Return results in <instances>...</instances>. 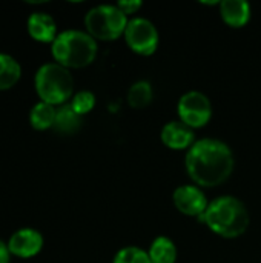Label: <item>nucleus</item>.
<instances>
[{"instance_id": "f8f14e48", "label": "nucleus", "mask_w": 261, "mask_h": 263, "mask_svg": "<svg viewBox=\"0 0 261 263\" xmlns=\"http://www.w3.org/2000/svg\"><path fill=\"white\" fill-rule=\"evenodd\" d=\"M28 32L38 42H54L57 37V25L49 14L34 12L28 18Z\"/></svg>"}, {"instance_id": "f257e3e1", "label": "nucleus", "mask_w": 261, "mask_h": 263, "mask_svg": "<svg viewBox=\"0 0 261 263\" xmlns=\"http://www.w3.org/2000/svg\"><path fill=\"white\" fill-rule=\"evenodd\" d=\"M185 165L195 185L215 188L231 177L235 157L225 142L218 139H200L188 149Z\"/></svg>"}, {"instance_id": "39448f33", "label": "nucleus", "mask_w": 261, "mask_h": 263, "mask_svg": "<svg viewBox=\"0 0 261 263\" xmlns=\"http://www.w3.org/2000/svg\"><path fill=\"white\" fill-rule=\"evenodd\" d=\"M128 15L118 9L117 5H98L88 11L85 26L88 34L97 40H115L125 34L128 26Z\"/></svg>"}, {"instance_id": "6e6552de", "label": "nucleus", "mask_w": 261, "mask_h": 263, "mask_svg": "<svg viewBox=\"0 0 261 263\" xmlns=\"http://www.w3.org/2000/svg\"><path fill=\"white\" fill-rule=\"evenodd\" d=\"M172 202L175 208L189 217H203L209 206V200L206 199L205 193L200 186L195 185H182L172 194Z\"/></svg>"}, {"instance_id": "412c9836", "label": "nucleus", "mask_w": 261, "mask_h": 263, "mask_svg": "<svg viewBox=\"0 0 261 263\" xmlns=\"http://www.w3.org/2000/svg\"><path fill=\"white\" fill-rule=\"evenodd\" d=\"M0 263H9V250L2 240H0Z\"/></svg>"}, {"instance_id": "dca6fc26", "label": "nucleus", "mask_w": 261, "mask_h": 263, "mask_svg": "<svg viewBox=\"0 0 261 263\" xmlns=\"http://www.w3.org/2000/svg\"><path fill=\"white\" fill-rule=\"evenodd\" d=\"M154 97V91L149 82L146 80H138L131 85L128 89V103L134 109H143L146 108Z\"/></svg>"}, {"instance_id": "f3484780", "label": "nucleus", "mask_w": 261, "mask_h": 263, "mask_svg": "<svg viewBox=\"0 0 261 263\" xmlns=\"http://www.w3.org/2000/svg\"><path fill=\"white\" fill-rule=\"evenodd\" d=\"M57 109L54 105H49L46 102H38L32 106L29 112V122L35 129H48L54 126Z\"/></svg>"}, {"instance_id": "aec40b11", "label": "nucleus", "mask_w": 261, "mask_h": 263, "mask_svg": "<svg viewBox=\"0 0 261 263\" xmlns=\"http://www.w3.org/2000/svg\"><path fill=\"white\" fill-rule=\"evenodd\" d=\"M142 2L140 0H125V2H118L117 6L122 12H125L126 15H131L134 12H137L142 8Z\"/></svg>"}, {"instance_id": "7ed1b4c3", "label": "nucleus", "mask_w": 261, "mask_h": 263, "mask_svg": "<svg viewBox=\"0 0 261 263\" xmlns=\"http://www.w3.org/2000/svg\"><path fill=\"white\" fill-rule=\"evenodd\" d=\"M52 55L65 68H83L94 62L97 42L85 31L68 29L57 34L52 42Z\"/></svg>"}, {"instance_id": "20e7f679", "label": "nucleus", "mask_w": 261, "mask_h": 263, "mask_svg": "<svg viewBox=\"0 0 261 263\" xmlns=\"http://www.w3.org/2000/svg\"><path fill=\"white\" fill-rule=\"evenodd\" d=\"M35 89L42 102L62 105L72 96L74 79L60 63H45L35 74Z\"/></svg>"}, {"instance_id": "9d476101", "label": "nucleus", "mask_w": 261, "mask_h": 263, "mask_svg": "<svg viewBox=\"0 0 261 263\" xmlns=\"http://www.w3.org/2000/svg\"><path fill=\"white\" fill-rule=\"evenodd\" d=\"M43 247V237L38 231L31 228H23L14 233L8 242L9 253L18 257H32L35 256Z\"/></svg>"}, {"instance_id": "1a4fd4ad", "label": "nucleus", "mask_w": 261, "mask_h": 263, "mask_svg": "<svg viewBox=\"0 0 261 263\" xmlns=\"http://www.w3.org/2000/svg\"><path fill=\"white\" fill-rule=\"evenodd\" d=\"M162 142L169 148L175 151L189 149L195 143L194 129L185 125L182 120H172L168 122L162 129Z\"/></svg>"}, {"instance_id": "4468645a", "label": "nucleus", "mask_w": 261, "mask_h": 263, "mask_svg": "<svg viewBox=\"0 0 261 263\" xmlns=\"http://www.w3.org/2000/svg\"><path fill=\"white\" fill-rule=\"evenodd\" d=\"M82 126V116H78L71 103L68 105H62L57 109L55 114V122H54V129L62 133V134H74L75 131H78V128Z\"/></svg>"}, {"instance_id": "0eeeda50", "label": "nucleus", "mask_w": 261, "mask_h": 263, "mask_svg": "<svg viewBox=\"0 0 261 263\" xmlns=\"http://www.w3.org/2000/svg\"><path fill=\"white\" fill-rule=\"evenodd\" d=\"M125 40L134 52L140 55H151L158 46V31L151 20L135 17L128 22Z\"/></svg>"}, {"instance_id": "ddd939ff", "label": "nucleus", "mask_w": 261, "mask_h": 263, "mask_svg": "<svg viewBox=\"0 0 261 263\" xmlns=\"http://www.w3.org/2000/svg\"><path fill=\"white\" fill-rule=\"evenodd\" d=\"M148 253L151 263H175L177 260V247L166 236L157 237Z\"/></svg>"}, {"instance_id": "a211bd4d", "label": "nucleus", "mask_w": 261, "mask_h": 263, "mask_svg": "<svg viewBox=\"0 0 261 263\" xmlns=\"http://www.w3.org/2000/svg\"><path fill=\"white\" fill-rule=\"evenodd\" d=\"M112 263H151V259L148 251L138 247H126L115 254Z\"/></svg>"}, {"instance_id": "f03ea898", "label": "nucleus", "mask_w": 261, "mask_h": 263, "mask_svg": "<svg viewBox=\"0 0 261 263\" xmlns=\"http://www.w3.org/2000/svg\"><path fill=\"white\" fill-rule=\"evenodd\" d=\"M212 233L225 239H235L249 228V211L246 205L234 196H222L209 202L200 219Z\"/></svg>"}, {"instance_id": "9b49d317", "label": "nucleus", "mask_w": 261, "mask_h": 263, "mask_svg": "<svg viewBox=\"0 0 261 263\" xmlns=\"http://www.w3.org/2000/svg\"><path fill=\"white\" fill-rule=\"evenodd\" d=\"M218 5L222 18L232 28H243L251 20V5L246 0H223Z\"/></svg>"}, {"instance_id": "2eb2a0df", "label": "nucleus", "mask_w": 261, "mask_h": 263, "mask_svg": "<svg viewBox=\"0 0 261 263\" xmlns=\"http://www.w3.org/2000/svg\"><path fill=\"white\" fill-rule=\"evenodd\" d=\"M20 76H22V68L18 62L11 55L0 52V91L14 86L20 79Z\"/></svg>"}, {"instance_id": "6ab92c4d", "label": "nucleus", "mask_w": 261, "mask_h": 263, "mask_svg": "<svg viewBox=\"0 0 261 263\" xmlns=\"http://www.w3.org/2000/svg\"><path fill=\"white\" fill-rule=\"evenodd\" d=\"M71 106L78 116H85L95 106V96L91 91H78L72 97Z\"/></svg>"}, {"instance_id": "423d86ee", "label": "nucleus", "mask_w": 261, "mask_h": 263, "mask_svg": "<svg viewBox=\"0 0 261 263\" xmlns=\"http://www.w3.org/2000/svg\"><path fill=\"white\" fill-rule=\"evenodd\" d=\"M180 120L189 128H202L212 117V105L208 96L200 91H189L183 94L177 105Z\"/></svg>"}]
</instances>
